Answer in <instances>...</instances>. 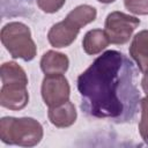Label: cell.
Segmentation results:
<instances>
[{
  "label": "cell",
  "instance_id": "ba28073f",
  "mask_svg": "<svg viewBox=\"0 0 148 148\" xmlns=\"http://www.w3.org/2000/svg\"><path fill=\"white\" fill-rule=\"evenodd\" d=\"M47 117L52 125H54L56 127L62 128V127L72 126L76 120L77 113H76L75 105L68 99L67 102L60 105L49 108Z\"/></svg>",
  "mask_w": 148,
  "mask_h": 148
},
{
  "label": "cell",
  "instance_id": "3957f363",
  "mask_svg": "<svg viewBox=\"0 0 148 148\" xmlns=\"http://www.w3.org/2000/svg\"><path fill=\"white\" fill-rule=\"evenodd\" d=\"M1 43L9 54L24 61H30L36 57L37 49L31 31L28 25L22 22H9L1 29Z\"/></svg>",
  "mask_w": 148,
  "mask_h": 148
},
{
  "label": "cell",
  "instance_id": "9a60e30c",
  "mask_svg": "<svg viewBox=\"0 0 148 148\" xmlns=\"http://www.w3.org/2000/svg\"><path fill=\"white\" fill-rule=\"evenodd\" d=\"M124 5L135 15H148V0H124Z\"/></svg>",
  "mask_w": 148,
  "mask_h": 148
},
{
  "label": "cell",
  "instance_id": "5b68a950",
  "mask_svg": "<svg viewBox=\"0 0 148 148\" xmlns=\"http://www.w3.org/2000/svg\"><path fill=\"white\" fill-rule=\"evenodd\" d=\"M42 97L49 106L60 105L69 99V83L62 74H46L42 82Z\"/></svg>",
  "mask_w": 148,
  "mask_h": 148
},
{
  "label": "cell",
  "instance_id": "4fadbf2b",
  "mask_svg": "<svg viewBox=\"0 0 148 148\" xmlns=\"http://www.w3.org/2000/svg\"><path fill=\"white\" fill-rule=\"evenodd\" d=\"M96 16H97V12L95 7L89 5H80L74 9H72L65 18L75 27H77L79 29H81L82 27L94 22Z\"/></svg>",
  "mask_w": 148,
  "mask_h": 148
},
{
  "label": "cell",
  "instance_id": "9c48e42d",
  "mask_svg": "<svg viewBox=\"0 0 148 148\" xmlns=\"http://www.w3.org/2000/svg\"><path fill=\"white\" fill-rule=\"evenodd\" d=\"M130 56L143 73L148 68V30L139 31L130 45Z\"/></svg>",
  "mask_w": 148,
  "mask_h": 148
},
{
  "label": "cell",
  "instance_id": "52a82bcc",
  "mask_svg": "<svg viewBox=\"0 0 148 148\" xmlns=\"http://www.w3.org/2000/svg\"><path fill=\"white\" fill-rule=\"evenodd\" d=\"M80 29L68 22L66 18L51 27L47 32L49 43L57 49L69 46L77 37Z\"/></svg>",
  "mask_w": 148,
  "mask_h": 148
},
{
  "label": "cell",
  "instance_id": "7a4b0ae2",
  "mask_svg": "<svg viewBox=\"0 0 148 148\" xmlns=\"http://www.w3.org/2000/svg\"><path fill=\"white\" fill-rule=\"evenodd\" d=\"M0 139L6 145L34 147L43 139V127L30 117H3L0 120Z\"/></svg>",
  "mask_w": 148,
  "mask_h": 148
},
{
  "label": "cell",
  "instance_id": "30bf717a",
  "mask_svg": "<svg viewBox=\"0 0 148 148\" xmlns=\"http://www.w3.org/2000/svg\"><path fill=\"white\" fill-rule=\"evenodd\" d=\"M69 60L66 54L50 50L40 59V69L46 74H64L68 69Z\"/></svg>",
  "mask_w": 148,
  "mask_h": 148
},
{
  "label": "cell",
  "instance_id": "2e32d148",
  "mask_svg": "<svg viewBox=\"0 0 148 148\" xmlns=\"http://www.w3.org/2000/svg\"><path fill=\"white\" fill-rule=\"evenodd\" d=\"M36 2L43 12L53 14L65 5L66 0H36Z\"/></svg>",
  "mask_w": 148,
  "mask_h": 148
},
{
  "label": "cell",
  "instance_id": "6da1fadb",
  "mask_svg": "<svg viewBox=\"0 0 148 148\" xmlns=\"http://www.w3.org/2000/svg\"><path fill=\"white\" fill-rule=\"evenodd\" d=\"M128 61L123 53L109 50L79 75L77 89L83 97L82 110L97 118H119L125 111L124 98L120 97L123 81L127 80Z\"/></svg>",
  "mask_w": 148,
  "mask_h": 148
},
{
  "label": "cell",
  "instance_id": "e0dca14e",
  "mask_svg": "<svg viewBox=\"0 0 148 148\" xmlns=\"http://www.w3.org/2000/svg\"><path fill=\"white\" fill-rule=\"evenodd\" d=\"M141 87L146 95H148V68L143 72V77L141 80Z\"/></svg>",
  "mask_w": 148,
  "mask_h": 148
},
{
  "label": "cell",
  "instance_id": "7c38bea8",
  "mask_svg": "<svg viewBox=\"0 0 148 148\" xmlns=\"http://www.w3.org/2000/svg\"><path fill=\"white\" fill-rule=\"evenodd\" d=\"M0 77L2 84H25L28 86V77L24 69L14 61H7L1 65Z\"/></svg>",
  "mask_w": 148,
  "mask_h": 148
},
{
  "label": "cell",
  "instance_id": "ac0fdd59",
  "mask_svg": "<svg viewBox=\"0 0 148 148\" xmlns=\"http://www.w3.org/2000/svg\"><path fill=\"white\" fill-rule=\"evenodd\" d=\"M97 1H99V2H102V3H111V2H113L114 0H97Z\"/></svg>",
  "mask_w": 148,
  "mask_h": 148
},
{
  "label": "cell",
  "instance_id": "8fae6325",
  "mask_svg": "<svg viewBox=\"0 0 148 148\" xmlns=\"http://www.w3.org/2000/svg\"><path fill=\"white\" fill-rule=\"evenodd\" d=\"M110 44L109 37L102 29H92L89 30L82 40V47L87 54L95 56L101 53L106 46Z\"/></svg>",
  "mask_w": 148,
  "mask_h": 148
},
{
  "label": "cell",
  "instance_id": "277c9868",
  "mask_svg": "<svg viewBox=\"0 0 148 148\" xmlns=\"http://www.w3.org/2000/svg\"><path fill=\"white\" fill-rule=\"evenodd\" d=\"M139 25L140 20L138 17L116 10L106 16L104 31L108 35L110 43L123 45L130 40L132 34Z\"/></svg>",
  "mask_w": 148,
  "mask_h": 148
},
{
  "label": "cell",
  "instance_id": "5bb4252c",
  "mask_svg": "<svg viewBox=\"0 0 148 148\" xmlns=\"http://www.w3.org/2000/svg\"><path fill=\"white\" fill-rule=\"evenodd\" d=\"M141 118L139 121V133L148 145V95L141 101Z\"/></svg>",
  "mask_w": 148,
  "mask_h": 148
},
{
  "label": "cell",
  "instance_id": "8992f818",
  "mask_svg": "<svg viewBox=\"0 0 148 148\" xmlns=\"http://www.w3.org/2000/svg\"><path fill=\"white\" fill-rule=\"evenodd\" d=\"M29 102L25 84H2L0 89V104L9 110H22Z\"/></svg>",
  "mask_w": 148,
  "mask_h": 148
}]
</instances>
